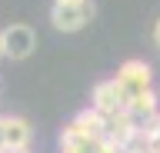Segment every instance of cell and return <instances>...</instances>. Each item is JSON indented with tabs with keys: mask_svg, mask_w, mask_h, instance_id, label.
Wrapping results in <instances>:
<instances>
[{
	"mask_svg": "<svg viewBox=\"0 0 160 153\" xmlns=\"http://www.w3.org/2000/svg\"><path fill=\"white\" fill-rule=\"evenodd\" d=\"M0 150H3V117H0Z\"/></svg>",
	"mask_w": 160,
	"mask_h": 153,
	"instance_id": "obj_10",
	"label": "cell"
},
{
	"mask_svg": "<svg viewBox=\"0 0 160 153\" xmlns=\"http://www.w3.org/2000/svg\"><path fill=\"white\" fill-rule=\"evenodd\" d=\"M153 153H160V143H157V150H153Z\"/></svg>",
	"mask_w": 160,
	"mask_h": 153,
	"instance_id": "obj_13",
	"label": "cell"
},
{
	"mask_svg": "<svg viewBox=\"0 0 160 153\" xmlns=\"http://www.w3.org/2000/svg\"><path fill=\"white\" fill-rule=\"evenodd\" d=\"M127 103H130V97H127V90H123V87L117 83V77L93 83V93H90V107H93L97 113H103L107 120H113L117 113H123V110H127Z\"/></svg>",
	"mask_w": 160,
	"mask_h": 153,
	"instance_id": "obj_1",
	"label": "cell"
},
{
	"mask_svg": "<svg viewBox=\"0 0 160 153\" xmlns=\"http://www.w3.org/2000/svg\"><path fill=\"white\" fill-rule=\"evenodd\" d=\"M157 123H160V113H157Z\"/></svg>",
	"mask_w": 160,
	"mask_h": 153,
	"instance_id": "obj_14",
	"label": "cell"
},
{
	"mask_svg": "<svg viewBox=\"0 0 160 153\" xmlns=\"http://www.w3.org/2000/svg\"><path fill=\"white\" fill-rule=\"evenodd\" d=\"M0 57H7V53H3V30H0Z\"/></svg>",
	"mask_w": 160,
	"mask_h": 153,
	"instance_id": "obj_12",
	"label": "cell"
},
{
	"mask_svg": "<svg viewBox=\"0 0 160 153\" xmlns=\"http://www.w3.org/2000/svg\"><path fill=\"white\" fill-rule=\"evenodd\" d=\"M37 47V33L33 27L27 23H10L7 30H3V53H7L10 60H27L30 53Z\"/></svg>",
	"mask_w": 160,
	"mask_h": 153,
	"instance_id": "obj_5",
	"label": "cell"
},
{
	"mask_svg": "<svg viewBox=\"0 0 160 153\" xmlns=\"http://www.w3.org/2000/svg\"><path fill=\"white\" fill-rule=\"evenodd\" d=\"M30 136H33V130L23 117H10V113L3 117V150L7 153H27Z\"/></svg>",
	"mask_w": 160,
	"mask_h": 153,
	"instance_id": "obj_6",
	"label": "cell"
},
{
	"mask_svg": "<svg viewBox=\"0 0 160 153\" xmlns=\"http://www.w3.org/2000/svg\"><path fill=\"white\" fill-rule=\"evenodd\" d=\"M100 140H60V153H100Z\"/></svg>",
	"mask_w": 160,
	"mask_h": 153,
	"instance_id": "obj_8",
	"label": "cell"
},
{
	"mask_svg": "<svg viewBox=\"0 0 160 153\" xmlns=\"http://www.w3.org/2000/svg\"><path fill=\"white\" fill-rule=\"evenodd\" d=\"M0 90H3V83H0Z\"/></svg>",
	"mask_w": 160,
	"mask_h": 153,
	"instance_id": "obj_15",
	"label": "cell"
},
{
	"mask_svg": "<svg viewBox=\"0 0 160 153\" xmlns=\"http://www.w3.org/2000/svg\"><path fill=\"white\" fill-rule=\"evenodd\" d=\"M103 136H107V117L97 113L93 107L80 110L60 133V140H103Z\"/></svg>",
	"mask_w": 160,
	"mask_h": 153,
	"instance_id": "obj_2",
	"label": "cell"
},
{
	"mask_svg": "<svg viewBox=\"0 0 160 153\" xmlns=\"http://www.w3.org/2000/svg\"><path fill=\"white\" fill-rule=\"evenodd\" d=\"M93 20V0L87 3H53L50 7V23L63 33H77Z\"/></svg>",
	"mask_w": 160,
	"mask_h": 153,
	"instance_id": "obj_3",
	"label": "cell"
},
{
	"mask_svg": "<svg viewBox=\"0 0 160 153\" xmlns=\"http://www.w3.org/2000/svg\"><path fill=\"white\" fill-rule=\"evenodd\" d=\"M127 113L137 120V127H143V123H150V120H157V113H160L157 93L147 90V93H140V97H133V100L127 103Z\"/></svg>",
	"mask_w": 160,
	"mask_h": 153,
	"instance_id": "obj_7",
	"label": "cell"
},
{
	"mask_svg": "<svg viewBox=\"0 0 160 153\" xmlns=\"http://www.w3.org/2000/svg\"><path fill=\"white\" fill-rule=\"evenodd\" d=\"M53 3H87V0H53Z\"/></svg>",
	"mask_w": 160,
	"mask_h": 153,
	"instance_id": "obj_11",
	"label": "cell"
},
{
	"mask_svg": "<svg viewBox=\"0 0 160 153\" xmlns=\"http://www.w3.org/2000/svg\"><path fill=\"white\" fill-rule=\"evenodd\" d=\"M153 43L160 47V17H157V23H153Z\"/></svg>",
	"mask_w": 160,
	"mask_h": 153,
	"instance_id": "obj_9",
	"label": "cell"
},
{
	"mask_svg": "<svg viewBox=\"0 0 160 153\" xmlns=\"http://www.w3.org/2000/svg\"><path fill=\"white\" fill-rule=\"evenodd\" d=\"M150 63L147 60H123L117 67V83L127 90V97L133 100V97H140V93H147V90H153L150 87Z\"/></svg>",
	"mask_w": 160,
	"mask_h": 153,
	"instance_id": "obj_4",
	"label": "cell"
}]
</instances>
